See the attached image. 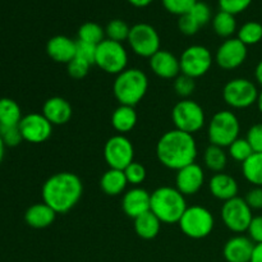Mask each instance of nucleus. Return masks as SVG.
<instances>
[{
  "mask_svg": "<svg viewBox=\"0 0 262 262\" xmlns=\"http://www.w3.org/2000/svg\"><path fill=\"white\" fill-rule=\"evenodd\" d=\"M95 64L107 74L118 76L128 68V51L122 42L105 38L97 45Z\"/></svg>",
  "mask_w": 262,
  "mask_h": 262,
  "instance_id": "8",
  "label": "nucleus"
},
{
  "mask_svg": "<svg viewBox=\"0 0 262 262\" xmlns=\"http://www.w3.org/2000/svg\"><path fill=\"white\" fill-rule=\"evenodd\" d=\"M96 49H97V45L77 40L76 56H78V58H82L83 60L89 61L90 64H95V59H96Z\"/></svg>",
  "mask_w": 262,
  "mask_h": 262,
  "instance_id": "44",
  "label": "nucleus"
},
{
  "mask_svg": "<svg viewBox=\"0 0 262 262\" xmlns=\"http://www.w3.org/2000/svg\"><path fill=\"white\" fill-rule=\"evenodd\" d=\"M91 66L92 64H90L89 61L76 56V58H73L68 64H67V71H68V74L72 78L81 79L84 78V77L89 74Z\"/></svg>",
  "mask_w": 262,
  "mask_h": 262,
  "instance_id": "38",
  "label": "nucleus"
},
{
  "mask_svg": "<svg viewBox=\"0 0 262 262\" xmlns=\"http://www.w3.org/2000/svg\"><path fill=\"white\" fill-rule=\"evenodd\" d=\"M220 216L224 225L230 232L235 234H242L247 232L252 222L253 210L248 206L245 199L237 196L223 204Z\"/></svg>",
  "mask_w": 262,
  "mask_h": 262,
  "instance_id": "10",
  "label": "nucleus"
},
{
  "mask_svg": "<svg viewBox=\"0 0 262 262\" xmlns=\"http://www.w3.org/2000/svg\"><path fill=\"white\" fill-rule=\"evenodd\" d=\"M124 174L128 184H132L133 187H140V184H142L145 182L146 177H147L146 168L141 163H137V161H133L132 164H129L124 169Z\"/></svg>",
  "mask_w": 262,
  "mask_h": 262,
  "instance_id": "35",
  "label": "nucleus"
},
{
  "mask_svg": "<svg viewBox=\"0 0 262 262\" xmlns=\"http://www.w3.org/2000/svg\"><path fill=\"white\" fill-rule=\"evenodd\" d=\"M178 225L186 237L191 239H204L214 230L215 217L209 209L194 205L187 207Z\"/></svg>",
  "mask_w": 262,
  "mask_h": 262,
  "instance_id": "6",
  "label": "nucleus"
},
{
  "mask_svg": "<svg viewBox=\"0 0 262 262\" xmlns=\"http://www.w3.org/2000/svg\"><path fill=\"white\" fill-rule=\"evenodd\" d=\"M161 224L163 223L159 220L155 214L147 211L135 219V232L142 239L151 241L158 237L161 229Z\"/></svg>",
  "mask_w": 262,
  "mask_h": 262,
  "instance_id": "26",
  "label": "nucleus"
},
{
  "mask_svg": "<svg viewBox=\"0 0 262 262\" xmlns=\"http://www.w3.org/2000/svg\"><path fill=\"white\" fill-rule=\"evenodd\" d=\"M256 104H257V107H258V112L261 113L262 114V90L260 92H258V97H257V102H256Z\"/></svg>",
  "mask_w": 262,
  "mask_h": 262,
  "instance_id": "51",
  "label": "nucleus"
},
{
  "mask_svg": "<svg viewBox=\"0 0 262 262\" xmlns=\"http://www.w3.org/2000/svg\"><path fill=\"white\" fill-rule=\"evenodd\" d=\"M248 237L253 241L255 245L262 243V215L253 216L250 227H248Z\"/></svg>",
  "mask_w": 262,
  "mask_h": 262,
  "instance_id": "45",
  "label": "nucleus"
},
{
  "mask_svg": "<svg viewBox=\"0 0 262 262\" xmlns=\"http://www.w3.org/2000/svg\"><path fill=\"white\" fill-rule=\"evenodd\" d=\"M178 28L183 35L186 36H193L200 31L201 26L193 19L191 14L181 15L178 19Z\"/></svg>",
  "mask_w": 262,
  "mask_h": 262,
  "instance_id": "43",
  "label": "nucleus"
},
{
  "mask_svg": "<svg viewBox=\"0 0 262 262\" xmlns=\"http://www.w3.org/2000/svg\"><path fill=\"white\" fill-rule=\"evenodd\" d=\"M83 193V183L77 174L60 171L49 177L41 189L42 202L56 214H67L76 207Z\"/></svg>",
  "mask_w": 262,
  "mask_h": 262,
  "instance_id": "1",
  "label": "nucleus"
},
{
  "mask_svg": "<svg viewBox=\"0 0 262 262\" xmlns=\"http://www.w3.org/2000/svg\"><path fill=\"white\" fill-rule=\"evenodd\" d=\"M196 90V82L192 77L186 76V74H179L174 79V91L182 99H188Z\"/></svg>",
  "mask_w": 262,
  "mask_h": 262,
  "instance_id": "36",
  "label": "nucleus"
},
{
  "mask_svg": "<svg viewBox=\"0 0 262 262\" xmlns=\"http://www.w3.org/2000/svg\"><path fill=\"white\" fill-rule=\"evenodd\" d=\"M104 159L110 169L124 170L135 161L133 143L124 135H115L105 142Z\"/></svg>",
  "mask_w": 262,
  "mask_h": 262,
  "instance_id": "13",
  "label": "nucleus"
},
{
  "mask_svg": "<svg viewBox=\"0 0 262 262\" xmlns=\"http://www.w3.org/2000/svg\"><path fill=\"white\" fill-rule=\"evenodd\" d=\"M228 151L219 146L210 145L204 152V163L209 170L214 173H223L228 165Z\"/></svg>",
  "mask_w": 262,
  "mask_h": 262,
  "instance_id": "28",
  "label": "nucleus"
},
{
  "mask_svg": "<svg viewBox=\"0 0 262 262\" xmlns=\"http://www.w3.org/2000/svg\"><path fill=\"white\" fill-rule=\"evenodd\" d=\"M22 110L17 101L9 97L0 99V125L14 127L22 120Z\"/></svg>",
  "mask_w": 262,
  "mask_h": 262,
  "instance_id": "27",
  "label": "nucleus"
},
{
  "mask_svg": "<svg viewBox=\"0 0 262 262\" xmlns=\"http://www.w3.org/2000/svg\"><path fill=\"white\" fill-rule=\"evenodd\" d=\"M255 243L246 235H234L227 241L223 248V256L227 262H250Z\"/></svg>",
  "mask_w": 262,
  "mask_h": 262,
  "instance_id": "19",
  "label": "nucleus"
},
{
  "mask_svg": "<svg viewBox=\"0 0 262 262\" xmlns=\"http://www.w3.org/2000/svg\"><path fill=\"white\" fill-rule=\"evenodd\" d=\"M42 114L53 125H64L72 119L73 109L68 100L60 96H53L43 102Z\"/></svg>",
  "mask_w": 262,
  "mask_h": 262,
  "instance_id": "21",
  "label": "nucleus"
},
{
  "mask_svg": "<svg viewBox=\"0 0 262 262\" xmlns=\"http://www.w3.org/2000/svg\"><path fill=\"white\" fill-rule=\"evenodd\" d=\"M187 207L186 196L176 187H159L151 193L150 211L155 214L163 224H178Z\"/></svg>",
  "mask_w": 262,
  "mask_h": 262,
  "instance_id": "3",
  "label": "nucleus"
},
{
  "mask_svg": "<svg viewBox=\"0 0 262 262\" xmlns=\"http://www.w3.org/2000/svg\"><path fill=\"white\" fill-rule=\"evenodd\" d=\"M161 2L169 13L181 17V15L188 14L199 0H161Z\"/></svg>",
  "mask_w": 262,
  "mask_h": 262,
  "instance_id": "37",
  "label": "nucleus"
},
{
  "mask_svg": "<svg viewBox=\"0 0 262 262\" xmlns=\"http://www.w3.org/2000/svg\"><path fill=\"white\" fill-rule=\"evenodd\" d=\"M147 90V76L138 68H127L115 76L113 83V94L119 105L136 106L146 96Z\"/></svg>",
  "mask_w": 262,
  "mask_h": 262,
  "instance_id": "4",
  "label": "nucleus"
},
{
  "mask_svg": "<svg viewBox=\"0 0 262 262\" xmlns=\"http://www.w3.org/2000/svg\"><path fill=\"white\" fill-rule=\"evenodd\" d=\"M18 127L23 141L33 145L46 142L53 133V124L43 117L42 113H30L25 115Z\"/></svg>",
  "mask_w": 262,
  "mask_h": 262,
  "instance_id": "14",
  "label": "nucleus"
},
{
  "mask_svg": "<svg viewBox=\"0 0 262 262\" xmlns=\"http://www.w3.org/2000/svg\"><path fill=\"white\" fill-rule=\"evenodd\" d=\"M209 191L212 197L225 202L238 196L239 186L230 174L215 173L209 181Z\"/></svg>",
  "mask_w": 262,
  "mask_h": 262,
  "instance_id": "22",
  "label": "nucleus"
},
{
  "mask_svg": "<svg viewBox=\"0 0 262 262\" xmlns=\"http://www.w3.org/2000/svg\"><path fill=\"white\" fill-rule=\"evenodd\" d=\"M214 58L206 46L191 45L184 49L179 56L181 73L192 77L193 79L205 76L211 69Z\"/></svg>",
  "mask_w": 262,
  "mask_h": 262,
  "instance_id": "12",
  "label": "nucleus"
},
{
  "mask_svg": "<svg viewBox=\"0 0 262 262\" xmlns=\"http://www.w3.org/2000/svg\"><path fill=\"white\" fill-rule=\"evenodd\" d=\"M0 137H2L4 145L8 146V147H15V146H18L23 141L18 125H14V127L0 125Z\"/></svg>",
  "mask_w": 262,
  "mask_h": 262,
  "instance_id": "39",
  "label": "nucleus"
},
{
  "mask_svg": "<svg viewBox=\"0 0 262 262\" xmlns=\"http://www.w3.org/2000/svg\"><path fill=\"white\" fill-rule=\"evenodd\" d=\"M246 140L251 145L253 152H262V123L253 124L247 130Z\"/></svg>",
  "mask_w": 262,
  "mask_h": 262,
  "instance_id": "42",
  "label": "nucleus"
},
{
  "mask_svg": "<svg viewBox=\"0 0 262 262\" xmlns=\"http://www.w3.org/2000/svg\"><path fill=\"white\" fill-rule=\"evenodd\" d=\"M128 181L124 170L107 169L100 178V188L107 196H119L127 191Z\"/></svg>",
  "mask_w": 262,
  "mask_h": 262,
  "instance_id": "24",
  "label": "nucleus"
},
{
  "mask_svg": "<svg viewBox=\"0 0 262 262\" xmlns=\"http://www.w3.org/2000/svg\"><path fill=\"white\" fill-rule=\"evenodd\" d=\"M129 32L130 27L123 19L110 20L106 25V27H105V36H106V38L117 41V42L123 43V41H127Z\"/></svg>",
  "mask_w": 262,
  "mask_h": 262,
  "instance_id": "33",
  "label": "nucleus"
},
{
  "mask_svg": "<svg viewBox=\"0 0 262 262\" xmlns=\"http://www.w3.org/2000/svg\"><path fill=\"white\" fill-rule=\"evenodd\" d=\"M152 2L154 0H128V3H129V4H132L133 7H136V8L148 7V5H150Z\"/></svg>",
  "mask_w": 262,
  "mask_h": 262,
  "instance_id": "48",
  "label": "nucleus"
},
{
  "mask_svg": "<svg viewBox=\"0 0 262 262\" xmlns=\"http://www.w3.org/2000/svg\"><path fill=\"white\" fill-rule=\"evenodd\" d=\"M252 154V147L246 138H237L232 145L228 146L229 158H232L234 161H238V163H245Z\"/></svg>",
  "mask_w": 262,
  "mask_h": 262,
  "instance_id": "34",
  "label": "nucleus"
},
{
  "mask_svg": "<svg viewBox=\"0 0 262 262\" xmlns=\"http://www.w3.org/2000/svg\"><path fill=\"white\" fill-rule=\"evenodd\" d=\"M56 212L45 202L33 204L25 212V222L33 229H45L55 222Z\"/></svg>",
  "mask_w": 262,
  "mask_h": 262,
  "instance_id": "23",
  "label": "nucleus"
},
{
  "mask_svg": "<svg viewBox=\"0 0 262 262\" xmlns=\"http://www.w3.org/2000/svg\"><path fill=\"white\" fill-rule=\"evenodd\" d=\"M245 200L252 210H262V187H253L250 189Z\"/></svg>",
  "mask_w": 262,
  "mask_h": 262,
  "instance_id": "46",
  "label": "nucleus"
},
{
  "mask_svg": "<svg viewBox=\"0 0 262 262\" xmlns=\"http://www.w3.org/2000/svg\"><path fill=\"white\" fill-rule=\"evenodd\" d=\"M212 28L219 37L230 38L237 32V19L235 15L219 10L212 18Z\"/></svg>",
  "mask_w": 262,
  "mask_h": 262,
  "instance_id": "30",
  "label": "nucleus"
},
{
  "mask_svg": "<svg viewBox=\"0 0 262 262\" xmlns=\"http://www.w3.org/2000/svg\"><path fill=\"white\" fill-rule=\"evenodd\" d=\"M250 262H262V243L255 245L252 257H251Z\"/></svg>",
  "mask_w": 262,
  "mask_h": 262,
  "instance_id": "47",
  "label": "nucleus"
},
{
  "mask_svg": "<svg viewBox=\"0 0 262 262\" xmlns=\"http://www.w3.org/2000/svg\"><path fill=\"white\" fill-rule=\"evenodd\" d=\"M237 38L242 41L246 46H252L262 41V25L256 20L246 22L239 27L237 32Z\"/></svg>",
  "mask_w": 262,
  "mask_h": 262,
  "instance_id": "31",
  "label": "nucleus"
},
{
  "mask_svg": "<svg viewBox=\"0 0 262 262\" xmlns=\"http://www.w3.org/2000/svg\"><path fill=\"white\" fill-rule=\"evenodd\" d=\"M241 122L230 110H220L215 113L207 124V138L210 145L228 147L239 138Z\"/></svg>",
  "mask_w": 262,
  "mask_h": 262,
  "instance_id": "5",
  "label": "nucleus"
},
{
  "mask_svg": "<svg viewBox=\"0 0 262 262\" xmlns=\"http://www.w3.org/2000/svg\"><path fill=\"white\" fill-rule=\"evenodd\" d=\"M242 174L253 187H262V152H253L242 163Z\"/></svg>",
  "mask_w": 262,
  "mask_h": 262,
  "instance_id": "29",
  "label": "nucleus"
},
{
  "mask_svg": "<svg viewBox=\"0 0 262 262\" xmlns=\"http://www.w3.org/2000/svg\"><path fill=\"white\" fill-rule=\"evenodd\" d=\"M151 193L142 187H132L125 191L122 197V210L128 217L141 216L145 212L150 211Z\"/></svg>",
  "mask_w": 262,
  "mask_h": 262,
  "instance_id": "17",
  "label": "nucleus"
},
{
  "mask_svg": "<svg viewBox=\"0 0 262 262\" xmlns=\"http://www.w3.org/2000/svg\"><path fill=\"white\" fill-rule=\"evenodd\" d=\"M255 79L258 84L262 87V59L257 63L255 68Z\"/></svg>",
  "mask_w": 262,
  "mask_h": 262,
  "instance_id": "49",
  "label": "nucleus"
},
{
  "mask_svg": "<svg viewBox=\"0 0 262 262\" xmlns=\"http://www.w3.org/2000/svg\"><path fill=\"white\" fill-rule=\"evenodd\" d=\"M151 71L163 79H176L181 74L179 58L168 50H159L148 59Z\"/></svg>",
  "mask_w": 262,
  "mask_h": 262,
  "instance_id": "18",
  "label": "nucleus"
},
{
  "mask_svg": "<svg viewBox=\"0 0 262 262\" xmlns=\"http://www.w3.org/2000/svg\"><path fill=\"white\" fill-rule=\"evenodd\" d=\"M248 46L237 37L227 38L217 48L215 61L224 71H234L246 61L248 55Z\"/></svg>",
  "mask_w": 262,
  "mask_h": 262,
  "instance_id": "15",
  "label": "nucleus"
},
{
  "mask_svg": "<svg viewBox=\"0 0 262 262\" xmlns=\"http://www.w3.org/2000/svg\"><path fill=\"white\" fill-rule=\"evenodd\" d=\"M127 41L136 55L148 59L160 50L161 45L160 35L148 23H136L132 26Z\"/></svg>",
  "mask_w": 262,
  "mask_h": 262,
  "instance_id": "11",
  "label": "nucleus"
},
{
  "mask_svg": "<svg viewBox=\"0 0 262 262\" xmlns=\"http://www.w3.org/2000/svg\"><path fill=\"white\" fill-rule=\"evenodd\" d=\"M217 3L220 10L237 15L248 9V7L252 4V0H217Z\"/></svg>",
  "mask_w": 262,
  "mask_h": 262,
  "instance_id": "41",
  "label": "nucleus"
},
{
  "mask_svg": "<svg viewBox=\"0 0 262 262\" xmlns=\"http://www.w3.org/2000/svg\"><path fill=\"white\" fill-rule=\"evenodd\" d=\"M171 120L176 129L194 135L204 128L206 123L204 107L191 99H182L171 110Z\"/></svg>",
  "mask_w": 262,
  "mask_h": 262,
  "instance_id": "7",
  "label": "nucleus"
},
{
  "mask_svg": "<svg viewBox=\"0 0 262 262\" xmlns=\"http://www.w3.org/2000/svg\"><path fill=\"white\" fill-rule=\"evenodd\" d=\"M205 183V171L201 165L193 163L177 171L176 188L183 196L199 193Z\"/></svg>",
  "mask_w": 262,
  "mask_h": 262,
  "instance_id": "16",
  "label": "nucleus"
},
{
  "mask_svg": "<svg viewBox=\"0 0 262 262\" xmlns=\"http://www.w3.org/2000/svg\"><path fill=\"white\" fill-rule=\"evenodd\" d=\"M199 148L193 135L170 129L164 133L156 143V156L160 164L170 170H181L184 166L193 164L197 159Z\"/></svg>",
  "mask_w": 262,
  "mask_h": 262,
  "instance_id": "2",
  "label": "nucleus"
},
{
  "mask_svg": "<svg viewBox=\"0 0 262 262\" xmlns=\"http://www.w3.org/2000/svg\"><path fill=\"white\" fill-rule=\"evenodd\" d=\"M5 147H7V146L4 145V142H3L2 137H0V164H2L3 159H4V155H5Z\"/></svg>",
  "mask_w": 262,
  "mask_h": 262,
  "instance_id": "50",
  "label": "nucleus"
},
{
  "mask_svg": "<svg viewBox=\"0 0 262 262\" xmlns=\"http://www.w3.org/2000/svg\"><path fill=\"white\" fill-rule=\"evenodd\" d=\"M78 40L83 42L99 45L105 40V28H102L96 22H86L78 28Z\"/></svg>",
  "mask_w": 262,
  "mask_h": 262,
  "instance_id": "32",
  "label": "nucleus"
},
{
  "mask_svg": "<svg viewBox=\"0 0 262 262\" xmlns=\"http://www.w3.org/2000/svg\"><path fill=\"white\" fill-rule=\"evenodd\" d=\"M193 17V19L199 23L200 26H205L212 20V13H211V8L204 2H197L196 4L193 5V8L191 9V12L188 13Z\"/></svg>",
  "mask_w": 262,
  "mask_h": 262,
  "instance_id": "40",
  "label": "nucleus"
},
{
  "mask_svg": "<svg viewBox=\"0 0 262 262\" xmlns=\"http://www.w3.org/2000/svg\"><path fill=\"white\" fill-rule=\"evenodd\" d=\"M137 112L135 106L119 105L112 114V125L118 135H125L133 130L137 124Z\"/></svg>",
  "mask_w": 262,
  "mask_h": 262,
  "instance_id": "25",
  "label": "nucleus"
},
{
  "mask_svg": "<svg viewBox=\"0 0 262 262\" xmlns=\"http://www.w3.org/2000/svg\"><path fill=\"white\" fill-rule=\"evenodd\" d=\"M46 53L55 63L68 64L77 54V41L64 35H56L46 43Z\"/></svg>",
  "mask_w": 262,
  "mask_h": 262,
  "instance_id": "20",
  "label": "nucleus"
},
{
  "mask_svg": "<svg viewBox=\"0 0 262 262\" xmlns=\"http://www.w3.org/2000/svg\"><path fill=\"white\" fill-rule=\"evenodd\" d=\"M258 89L248 78H233L223 87V99L232 109H247L257 102Z\"/></svg>",
  "mask_w": 262,
  "mask_h": 262,
  "instance_id": "9",
  "label": "nucleus"
}]
</instances>
